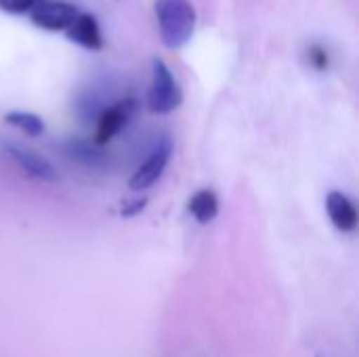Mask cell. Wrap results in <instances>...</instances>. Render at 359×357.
<instances>
[{"label":"cell","mask_w":359,"mask_h":357,"mask_svg":"<svg viewBox=\"0 0 359 357\" xmlns=\"http://www.w3.org/2000/svg\"><path fill=\"white\" fill-rule=\"evenodd\" d=\"M154 11L160 38L168 48H181L191 40L198 13L189 0H156Z\"/></svg>","instance_id":"cell-1"},{"label":"cell","mask_w":359,"mask_h":357,"mask_svg":"<svg viewBox=\"0 0 359 357\" xmlns=\"http://www.w3.org/2000/svg\"><path fill=\"white\" fill-rule=\"evenodd\" d=\"M183 103V90L170 72V67L156 57L151 61V82L147 90V107L156 116H166L179 109Z\"/></svg>","instance_id":"cell-2"},{"label":"cell","mask_w":359,"mask_h":357,"mask_svg":"<svg viewBox=\"0 0 359 357\" xmlns=\"http://www.w3.org/2000/svg\"><path fill=\"white\" fill-rule=\"evenodd\" d=\"M170 158H172V139L168 135H160L151 143L143 164H139V168L128 179V187L133 191H143V189L154 187L162 179Z\"/></svg>","instance_id":"cell-3"},{"label":"cell","mask_w":359,"mask_h":357,"mask_svg":"<svg viewBox=\"0 0 359 357\" xmlns=\"http://www.w3.org/2000/svg\"><path fill=\"white\" fill-rule=\"evenodd\" d=\"M139 109V103L135 97H124L114 103H109L99 116H97V128H95V145L103 147L109 141H114L118 135L126 130V126L133 122L135 114Z\"/></svg>","instance_id":"cell-4"},{"label":"cell","mask_w":359,"mask_h":357,"mask_svg":"<svg viewBox=\"0 0 359 357\" xmlns=\"http://www.w3.org/2000/svg\"><path fill=\"white\" fill-rule=\"evenodd\" d=\"M78 6L65 0H40L32 11L29 19L34 25L46 32H67V27L78 17Z\"/></svg>","instance_id":"cell-5"},{"label":"cell","mask_w":359,"mask_h":357,"mask_svg":"<svg viewBox=\"0 0 359 357\" xmlns=\"http://www.w3.org/2000/svg\"><path fill=\"white\" fill-rule=\"evenodd\" d=\"M4 151L13 160V164L23 175H27L29 179L40 181V183H57L59 181L57 168L44 156H40V154H36V151H32L27 147H21V145H6Z\"/></svg>","instance_id":"cell-6"},{"label":"cell","mask_w":359,"mask_h":357,"mask_svg":"<svg viewBox=\"0 0 359 357\" xmlns=\"http://www.w3.org/2000/svg\"><path fill=\"white\" fill-rule=\"evenodd\" d=\"M326 213H328L330 223H332L339 231L351 234V231L358 229V208H355V202H353L347 194H343V191H339V189L328 191V196H326Z\"/></svg>","instance_id":"cell-7"},{"label":"cell","mask_w":359,"mask_h":357,"mask_svg":"<svg viewBox=\"0 0 359 357\" xmlns=\"http://www.w3.org/2000/svg\"><path fill=\"white\" fill-rule=\"evenodd\" d=\"M61 149L69 162H74L76 166H82L86 170H103L105 166H109L107 154L99 145H95L93 141L67 139Z\"/></svg>","instance_id":"cell-8"},{"label":"cell","mask_w":359,"mask_h":357,"mask_svg":"<svg viewBox=\"0 0 359 357\" xmlns=\"http://www.w3.org/2000/svg\"><path fill=\"white\" fill-rule=\"evenodd\" d=\"M65 36L86 50H101L105 44L103 34H101V25H99L97 17L90 13H78L74 23L67 27Z\"/></svg>","instance_id":"cell-9"},{"label":"cell","mask_w":359,"mask_h":357,"mask_svg":"<svg viewBox=\"0 0 359 357\" xmlns=\"http://www.w3.org/2000/svg\"><path fill=\"white\" fill-rule=\"evenodd\" d=\"M187 208H189V215L198 223L206 225V223L215 221L219 215V198L212 189H200L189 198Z\"/></svg>","instance_id":"cell-10"},{"label":"cell","mask_w":359,"mask_h":357,"mask_svg":"<svg viewBox=\"0 0 359 357\" xmlns=\"http://www.w3.org/2000/svg\"><path fill=\"white\" fill-rule=\"evenodd\" d=\"M6 124H11L13 128L21 130L23 135L27 137H42L44 130H46V124L40 116L32 114V112H21V109H15V112H8L4 116Z\"/></svg>","instance_id":"cell-11"},{"label":"cell","mask_w":359,"mask_h":357,"mask_svg":"<svg viewBox=\"0 0 359 357\" xmlns=\"http://www.w3.org/2000/svg\"><path fill=\"white\" fill-rule=\"evenodd\" d=\"M307 59H309V65L316 67L318 72H326L330 67V55H328L326 46H322V44H309Z\"/></svg>","instance_id":"cell-12"},{"label":"cell","mask_w":359,"mask_h":357,"mask_svg":"<svg viewBox=\"0 0 359 357\" xmlns=\"http://www.w3.org/2000/svg\"><path fill=\"white\" fill-rule=\"evenodd\" d=\"M40 0H0V8L8 15H29Z\"/></svg>","instance_id":"cell-13"},{"label":"cell","mask_w":359,"mask_h":357,"mask_svg":"<svg viewBox=\"0 0 359 357\" xmlns=\"http://www.w3.org/2000/svg\"><path fill=\"white\" fill-rule=\"evenodd\" d=\"M145 200H135V202H130V206H124L122 208V217H135L137 213H141L143 208H145Z\"/></svg>","instance_id":"cell-14"}]
</instances>
